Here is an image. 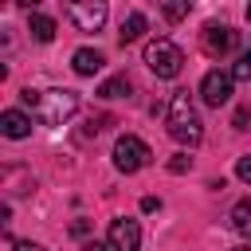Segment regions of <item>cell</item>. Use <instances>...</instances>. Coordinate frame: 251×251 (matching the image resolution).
<instances>
[{
	"mask_svg": "<svg viewBox=\"0 0 251 251\" xmlns=\"http://www.w3.org/2000/svg\"><path fill=\"white\" fill-rule=\"evenodd\" d=\"M24 98V106H31V114L43 122V126H63L67 118H75L78 114V94L75 90H24L20 94Z\"/></svg>",
	"mask_w": 251,
	"mask_h": 251,
	"instance_id": "obj_1",
	"label": "cell"
},
{
	"mask_svg": "<svg viewBox=\"0 0 251 251\" xmlns=\"http://www.w3.org/2000/svg\"><path fill=\"white\" fill-rule=\"evenodd\" d=\"M165 126H169V137H173V141H180V145H200L204 122H200V110H196V102H192L188 90H176V94L169 98Z\"/></svg>",
	"mask_w": 251,
	"mask_h": 251,
	"instance_id": "obj_2",
	"label": "cell"
},
{
	"mask_svg": "<svg viewBox=\"0 0 251 251\" xmlns=\"http://www.w3.org/2000/svg\"><path fill=\"white\" fill-rule=\"evenodd\" d=\"M145 63H149V71L157 75V78H176L180 75V67H184V51L173 43V39H149L145 43Z\"/></svg>",
	"mask_w": 251,
	"mask_h": 251,
	"instance_id": "obj_3",
	"label": "cell"
},
{
	"mask_svg": "<svg viewBox=\"0 0 251 251\" xmlns=\"http://www.w3.org/2000/svg\"><path fill=\"white\" fill-rule=\"evenodd\" d=\"M153 161V153H149V145L141 141V137H133V133H122L118 141H114V165H118V173H137V169H145Z\"/></svg>",
	"mask_w": 251,
	"mask_h": 251,
	"instance_id": "obj_4",
	"label": "cell"
},
{
	"mask_svg": "<svg viewBox=\"0 0 251 251\" xmlns=\"http://www.w3.org/2000/svg\"><path fill=\"white\" fill-rule=\"evenodd\" d=\"M106 243H110V251H141V227H137V220H129V216L110 220Z\"/></svg>",
	"mask_w": 251,
	"mask_h": 251,
	"instance_id": "obj_5",
	"label": "cell"
},
{
	"mask_svg": "<svg viewBox=\"0 0 251 251\" xmlns=\"http://www.w3.org/2000/svg\"><path fill=\"white\" fill-rule=\"evenodd\" d=\"M67 16H71V24H75L78 31H98V27L106 24L110 8H106L102 0H78V4L67 8Z\"/></svg>",
	"mask_w": 251,
	"mask_h": 251,
	"instance_id": "obj_6",
	"label": "cell"
},
{
	"mask_svg": "<svg viewBox=\"0 0 251 251\" xmlns=\"http://www.w3.org/2000/svg\"><path fill=\"white\" fill-rule=\"evenodd\" d=\"M231 86H235L231 71H208V75L200 78V98H204L208 106H224V102L231 98Z\"/></svg>",
	"mask_w": 251,
	"mask_h": 251,
	"instance_id": "obj_7",
	"label": "cell"
},
{
	"mask_svg": "<svg viewBox=\"0 0 251 251\" xmlns=\"http://www.w3.org/2000/svg\"><path fill=\"white\" fill-rule=\"evenodd\" d=\"M235 39H239V35H235L227 24H208V27H204V51H208V55H227V51L235 47Z\"/></svg>",
	"mask_w": 251,
	"mask_h": 251,
	"instance_id": "obj_8",
	"label": "cell"
},
{
	"mask_svg": "<svg viewBox=\"0 0 251 251\" xmlns=\"http://www.w3.org/2000/svg\"><path fill=\"white\" fill-rule=\"evenodd\" d=\"M0 133L12 137V141H20V137L31 133V118H27L24 110H4V114H0Z\"/></svg>",
	"mask_w": 251,
	"mask_h": 251,
	"instance_id": "obj_9",
	"label": "cell"
},
{
	"mask_svg": "<svg viewBox=\"0 0 251 251\" xmlns=\"http://www.w3.org/2000/svg\"><path fill=\"white\" fill-rule=\"evenodd\" d=\"M102 55L98 51H90V47H78L75 55H71V67H75V75H82V78H90V75H98L102 71Z\"/></svg>",
	"mask_w": 251,
	"mask_h": 251,
	"instance_id": "obj_10",
	"label": "cell"
},
{
	"mask_svg": "<svg viewBox=\"0 0 251 251\" xmlns=\"http://www.w3.org/2000/svg\"><path fill=\"white\" fill-rule=\"evenodd\" d=\"M27 31H31V39H35V43H51V39H55V20H51V16H43V12H31Z\"/></svg>",
	"mask_w": 251,
	"mask_h": 251,
	"instance_id": "obj_11",
	"label": "cell"
},
{
	"mask_svg": "<svg viewBox=\"0 0 251 251\" xmlns=\"http://www.w3.org/2000/svg\"><path fill=\"white\" fill-rule=\"evenodd\" d=\"M145 27H149V20H145L141 12H129V16L122 20V31H118V39H122V43H133V39H141V35H145Z\"/></svg>",
	"mask_w": 251,
	"mask_h": 251,
	"instance_id": "obj_12",
	"label": "cell"
},
{
	"mask_svg": "<svg viewBox=\"0 0 251 251\" xmlns=\"http://www.w3.org/2000/svg\"><path fill=\"white\" fill-rule=\"evenodd\" d=\"M231 227H235L243 239H251V196H243V200L231 208Z\"/></svg>",
	"mask_w": 251,
	"mask_h": 251,
	"instance_id": "obj_13",
	"label": "cell"
},
{
	"mask_svg": "<svg viewBox=\"0 0 251 251\" xmlns=\"http://www.w3.org/2000/svg\"><path fill=\"white\" fill-rule=\"evenodd\" d=\"M129 90H133V82L126 75H114V78H106L98 86V98H129Z\"/></svg>",
	"mask_w": 251,
	"mask_h": 251,
	"instance_id": "obj_14",
	"label": "cell"
},
{
	"mask_svg": "<svg viewBox=\"0 0 251 251\" xmlns=\"http://www.w3.org/2000/svg\"><path fill=\"white\" fill-rule=\"evenodd\" d=\"M231 78H235V82H247V78H251V51H243V55L235 59V67H231Z\"/></svg>",
	"mask_w": 251,
	"mask_h": 251,
	"instance_id": "obj_15",
	"label": "cell"
},
{
	"mask_svg": "<svg viewBox=\"0 0 251 251\" xmlns=\"http://www.w3.org/2000/svg\"><path fill=\"white\" fill-rule=\"evenodd\" d=\"M161 16L176 24V20H184V16H188V4H161Z\"/></svg>",
	"mask_w": 251,
	"mask_h": 251,
	"instance_id": "obj_16",
	"label": "cell"
},
{
	"mask_svg": "<svg viewBox=\"0 0 251 251\" xmlns=\"http://www.w3.org/2000/svg\"><path fill=\"white\" fill-rule=\"evenodd\" d=\"M235 176H239V180H243V184H251V153H247V157H239V161H235Z\"/></svg>",
	"mask_w": 251,
	"mask_h": 251,
	"instance_id": "obj_17",
	"label": "cell"
},
{
	"mask_svg": "<svg viewBox=\"0 0 251 251\" xmlns=\"http://www.w3.org/2000/svg\"><path fill=\"white\" fill-rule=\"evenodd\" d=\"M188 169H192V157H184V153H176L169 161V173H188Z\"/></svg>",
	"mask_w": 251,
	"mask_h": 251,
	"instance_id": "obj_18",
	"label": "cell"
},
{
	"mask_svg": "<svg viewBox=\"0 0 251 251\" xmlns=\"http://www.w3.org/2000/svg\"><path fill=\"white\" fill-rule=\"evenodd\" d=\"M247 118H251V114L239 106V110H235V118H231V122H235V129H247Z\"/></svg>",
	"mask_w": 251,
	"mask_h": 251,
	"instance_id": "obj_19",
	"label": "cell"
},
{
	"mask_svg": "<svg viewBox=\"0 0 251 251\" xmlns=\"http://www.w3.org/2000/svg\"><path fill=\"white\" fill-rule=\"evenodd\" d=\"M157 208H161L157 196H145V200H141V212H157Z\"/></svg>",
	"mask_w": 251,
	"mask_h": 251,
	"instance_id": "obj_20",
	"label": "cell"
},
{
	"mask_svg": "<svg viewBox=\"0 0 251 251\" xmlns=\"http://www.w3.org/2000/svg\"><path fill=\"white\" fill-rule=\"evenodd\" d=\"M86 231H90L86 220H75V224H71V235H86Z\"/></svg>",
	"mask_w": 251,
	"mask_h": 251,
	"instance_id": "obj_21",
	"label": "cell"
},
{
	"mask_svg": "<svg viewBox=\"0 0 251 251\" xmlns=\"http://www.w3.org/2000/svg\"><path fill=\"white\" fill-rule=\"evenodd\" d=\"M82 251H110V243H98V239H90V243H82Z\"/></svg>",
	"mask_w": 251,
	"mask_h": 251,
	"instance_id": "obj_22",
	"label": "cell"
},
{
	"mask_svg": "<svg viewBox=\"0 0 251 251\" xmlns=\"http://www.w3.org/2000/svg\"><path fill=\"white\" fill-rule=\"evenodd\" d=\"M16 251H47V247H39V243H31V239H24V243H16Z\"/></svg>",
	"mask_w": 251,
	"mask_h": 251,
	"instance_id": "obj_23",
	"label": "cell"
},
{
	"mask_svg": "<svg viewBox=\"0 0 251 251\" xmlns=\"http://www.w3.org/2000/svg\"><path fill=\"white\" fill-rule=\"evenodd\" d=\"M231 251H251V247H231Z\"/></svg>",
	"mask_w": 251,
	"mask_h": 251,
	"instance_id": "obj_24",
	"label": "cell"
},
{
	"mask_svg": "<svg viewBox=\"0 0 251 251\" xmlns=\"http://www.w3.org/2000/svg\"><path fill=\"white\" fill-rule=\"evenodd\" d=\"M247 20H251V4H247Z\"/></svg>",
	"mask_w": 251,
	"mask_h": 251,
	"instance_id": "obj_25",
	"label": "cell"
}]
</instances>
